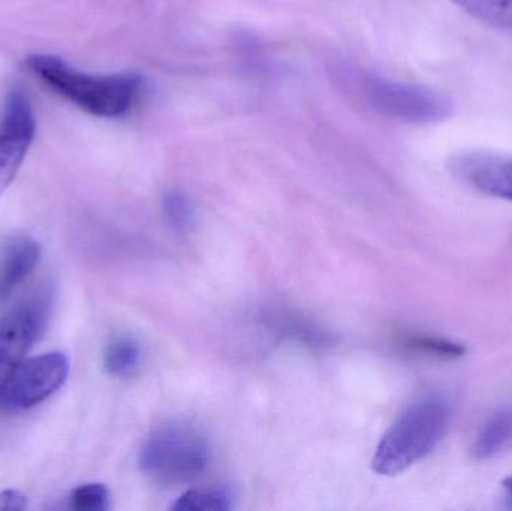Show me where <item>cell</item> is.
Returning <instances> with one entry per match:
<instances>
[{
  "instance_id": "1",
  "label": "cell",
  "mask_w": 512,
  "mask_h": 511,
  "mask_svg": "<svg viewBox=\"0 0 512 511\" xmlns=\"http://www.w3.org/2000/svg\"><path fill=\"white\" fill-rule=\"evenodd\" d=\"M26 68L66 101L104 119L128 114L143 87L138 75L87 74L51 54H32L26 59Z\"/></svg>"
},
{
  "instance_id": "2",
  "label": "cell",
  "mask_w": 512,
  "mask_h": 511,
  "mask_svg": "<svg viewBox=\"0 0 512 511\" xmlns=\"http://www.w3.org/2000/svg\"><path fill=\"white\" fill-rule=\"evenodd\" d=\"M448 423L450 404L444 396H426L409 405L376 447L373 471L393 477L408 470L436 449Z\"/></svg>"
},
{
  "instance_id": "3",
  "label": "cell",
  "mask_w": 512,
  "mask_h": 511,
  "mask_svg": "<svg viewBox=\"0 0 512 511\" xmlns=\"http://www.w3.org/2000/svg\"><path fill=\"white\" fill-rule=\"evenodd\" d=\"M210 447L198 429L171 423L156 429L144 444L141 470L162 483H185L206 471Z\"/></svg>"
},
{
  "instance_id": "4",
  "label": "cell",
  "mask_w": 512,
  "mask_h": 511,
  "mask_svg": "<svg viewBox=\"0 0 512 511\" xmlns=\"http://www.w3.org/2000/svg\"><path fill=\"white\" fill-rule=\"evenodd\" d=\"M363 92L378 113L402 122L438 123L454 111L453 101L438 90L387 78H364Z\"/></svg>"
},
{
  "instance_id": "5",
  "label": "cell",
  "mask_w": 512,
  "mask_h": 511,
  "mask_svg": "<svg viewBox=\"0 0 512 511\" xmlns=\"http://www.w3.org/2000/svg\"><path fill=\"white\" fill-rule=\"evenodd\" d=\"M53 293L42 288L0 320V390L30 348L41 338L50 318Z\"/></svg>"
},
{
  "instance_id": "6",
  "label": "cell",
  "mask_w": 512,
  "mask_h": 511,
  "mask_svg": "<svg viewBox=\"0 0 512 511\" xmlns=\"http://www.w3.org/2000/svg\"><path fill=\"white\" fill-rule=\"evenodd\" d=\"M69 360L63 353H47L24 359L0 390V410H30L50 398L65 384Z\"/></svg>"
},
{
  "instance_id": "7",
  "label": "cell",
  "mask_w": 512,
  "mask_h": 511,
  "mask_svg": "<svg viewBox=\"0 0 512 511\" xmlns=\"http://www.w3.org/2000/svg\"><path fill=\"white\" fill-rule=\"evenodd\" d=\"M36 116L29 95L11 87L0 108V195L8 189L35 140Z\"/></svg>"
},
{
  "instance_id": "8",
  "label": "cell",
  "mask_w": 512,
  "mask_h": 511,
  "mask_svg": "<svg viewBox=\"0 0 512 511\" xmlns=\"http://www.w3.org/2000/svg\"><path fill=\"white\" fill-rule=\"evenodd\" d=\"M456 170L477 191L512 200V158L474 153L460 158Z\"/></svg>"
},
{
  "instance_id": "9",
  "label": "cell",
  "mask_w": 512,
  "mask_h": 511,
  "mask_svg": "<svg viewBox=\"0 0 512 511\" xmlns=\"http://www.w3.org/2000/svg\"><path fill=\"white\" fill-rule=\"evenodd\" d=\"M41 255V245L30 237H20L5 246L0 252V302L8 299L35 272Z\"/></svg>"
},
{
  "instance_id": "10",
  "label": "cell",
  "mask_w": 512,
  "mask_h": 511,
  "mask_svg": "<svg viewBox=\"0 0 512 511\" xmlns=\"http://www.w3.org/2000/svg\"><path fill=\"white\" fill-rule=\"evenodd\" d=\"M512 438V404L496 411L481 429L472 447V455L486 459L504 449Z\"/></svg>"
},
{
  "instance_id": "11",
  "label": "cell",
  "mask_w": 512,
  "mask_h": 511,
  "mask_svg": "<svg viewBox=\"0 0 512 511\" xmlns=\"http://www.w3.org/2000/svg\"><path fill=\"white\" fill-rule=\"evenodd\" d=\"M104 363L114 377H131L141 365L140 345L129 336H120L108 344Z\"/></svg>"
},
{
  "instance_id": "12",
  "label": "cell",
  "mask_w": 512,
  "mask_h": 511,
  "mask_svg": "<svg viewBox=\"0 0 512 511\" xmlns=\"http://www.w3.org/2000/svg\"><path fill=\"white\" fill-rule=\"evenodd\" d=\"M451 2L483 23L512 30V0H451Z\"/></svg>"
},
{
  "instance_id": "13",
  "label": "cell",
  "mask_w": 512,
  "mask_h": 511,
  "mask_svg": "<svg viewBox=\"0 0 512 511\" xmlns=\"http://www.w3.org/2000/svg\"><path fill=\"white\" fill-rule=\"evenodd\" d=\"M231 507V497L224 489H198L189 491L177 500L174 510H228Z\"/></svg>"
},
{
  "instance_id": "14",
  "label": "cell",
  "mask_w": 512,
  "mask_h": 511,
  "mask_svg": "<svg viewBox=\"0 0 512 511\" xmlns=\"http://www.w3.org/2000/svg\"><path fill=\"white\" fill-rule=\"evenodd\" d=\"M110 491L99 483L78 486L69 495V507L77 511H104L110 509Z\"/></svg>"
},
{
  "instance_id": "15",
  "label": "cell",
  "mask_w": 512,
  "mask_h": 511,
  "mask_svg": "<svg viewBox=\"0 0 512 511\" xmlns=\"http://www.w3.org/2000/svg\"><path fill=\"white\" fill-rule=\"evenodd\" d=\"M164 215L174 230L188 231L194 225V206L183 192L171 191L165 195Z\"/></svg>"
},
{
  "instance_id": "16",
  "label": "cell",
  "mask_w": 512,
  "mask_h": 511,
  "mask_svg": "<svg viewBox=\"0 0 512 511\" xmlns=\"http://www.w3.org/2000/svg\"><path fill=\"white\" fill-rule=\"evenodd\" d=\"M409 344H411L412 347L427 351V353L438 354V356L456 357L463 354V348H460L459 345L439 341V339L414 338L409 341Z\"/></svg>"
},
{
  "instance_id": "17",
  "label": "cell",
  "mask_w": 512,
  "mask_h": 511,
  "mask_svg": "<svg viewBox=\"0 0 512 511\" xmlns=\"http://www.w3.org/2000/svg\"><path fill=\"white\" fill-rule=\"evenodd\" d=\"M27 509V498L14 489L0 492V511H21Z\"/></svg>"
},
{
  "instance_id": "18",
  "label": "cell",
  "mask_w": 512,
  "mask_h": 511,
  "mask_svg": "<svg viewBox=\"0 0 512 511\" xmlns=\"http://www.w3.org/2000/svg\"><path fill=\"white\" fill-rule=\"evenodd\" d=\"M505 491H507L508 500L512 503V477L510 479L505 480L504 482Z\"/></svg>"
}]
</instances>
